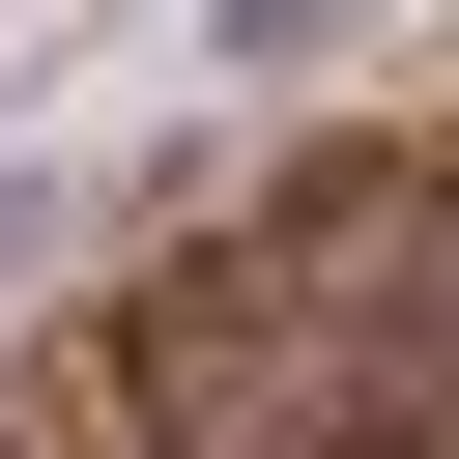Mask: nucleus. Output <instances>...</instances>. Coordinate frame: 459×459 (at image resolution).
<instances>
[{
    "label": "nucleus",
    "mask_w": 459,
    "mask_h": 459,
    "mask_svg": "<svg viewBox=\"0 0 459 459\" xmlns=\"http://www.w3.org/2000/svg\"><path fill=\"white\" fill-rule=\"evenodd\" d=\"M344 29H373V0H201V57H230V86H287V57H344Z\"/></svg>",
    "instance_id": "f257e3e1"
}]
</instances>
